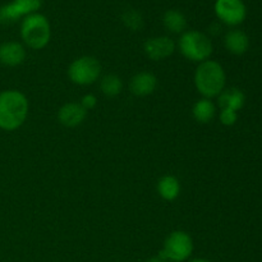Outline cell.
<instances>
[{"label": "cell", "mask_w": 262, "mask_h": 262, "mask_svg": "<svg viewBox=\"0 0 262 262\" xmlns=\"http://www.w3.org/2000/svg\"><path fill=\"white\" fill-rule=\"evenodd\" d=\"M26 49L22 43L8 41L0 45V64L5 67H17L25 61Z\"/></svg>", "instance_id": "cell-12"}, {"label": "cell", "mask_w": 262, "mask_h": 262, "mask_svg": "<svg viewBox=\"0 0 262 262\" xmlns=\"http://www.w3.org/2000/svg\"><path fill=\"white\" fill-rule=\"evenodd\" d=\"M219 119L223 125H225V127H232V125H234L237 123L238 113L230 109H222L220 110Z\"/></svg>", "instance_id": "cell-20"}, {"label": "cell", "mask_w": 262, "mask_h": 262, "mask_svg": "<svg viewBox=\"0 0 262 262\" xmlns=\"http://www.w3.org/2000/svg\"><path fill=\"white\" fill-rule=\"evenodd\" d=\"M193 252V241L188 233L183 230L171 232L164 242L160 255L169 262H184Z\"/></svg>", "instance_id": "cell-5"}, {"label": "cell", "mask_w": 262, "mask_h": 262, "mask_svg": "<svg viewBox=\"0 0 262 262\" xmlns=\"http://www.w3.org/2000/svg\"><path fill=\"white\" fill-rule=\"evenodd\" d=\"M192 114L197 122L201 124H207L214 119L215 114H216V107L211 100L202 97L194 102L193 107H192Z\"/></svg>", "instance_id": "cell-15"}, {"label": "cell", "mask_w": 262, "mask_h": 262, "mask_svg": "<svg viewBox=\"0 0 262 262\" xmlns=\"http://www.w3.org/2000/svg\"><path fill=\"white\" fill-rule=\"evenodd\" d=\"M42 0H12L0 7V25H12L27 15L37 13Z\"/></svg>", "instance_id": "cell-7"}, {"label": "cell", "mask_w": 262, "mask_h": 262, "mask_svg": "<svg viewBox=\"0 0 262 262\" xmlns=\"http://www.w3.org/2000/svg\"><path fill=\"white\" fill-rule=\"evenodd\" d=\"M217 101L222 109H230L238 113L245 106L246 95L243 94L242 90L230 87V89H224V91L217 96Z\"/></svg>", "instance_id": "cell-14"}, {"label": "cell", "mask_w": 262, "mask_h": 262, "mask_svg": "<svg viewBox=\"0 0 262 262\" xmlns=\"http://www.w3.org/2000/svg\"><path fill=\"white\" fill-rule=\"evenodd\" d=\"M79 104L82 105V107H83L84 110H87V112H89V110L94 109V107L96 106L97 99H96V96H95V95L87 94V95H84L83 97H82V100H81V102H79Z\"/></svg>", "instance_id": "cell-21"}, {"label": "cell", "mask_w": 262, "mask_h": 262, "mask_svg": "<svg viewBox=\"0 0 262 262\" xmlns=\"http://www.w3.org/2000/svg\"><path fill=\"white\" fill-rule=\"evenodd\" d=\"M189 262H211V261L206 260V258H193V260H191Z\"/></svg>", "instance_id": "cell-23"}, {"label": "cell", "mask_w": 262, "mask_h": 262, "mask_svg": "<svg viewBox=\"0 0 262 262\" xmlns=\"http://www.w3.org/2000/svg\"><path fill=\"white\" fill-rule=\"evenodd\" d=\"M214 10L220 22L230 27L243 23L247 17V8L243 0H216Z\"/></svg>", "instance_id": "cell-8"}, {"label": "cell", "mask_w": 262, "mask_h": 262, "mask_svg": "<svg viewBox=\"0 0 262 262\" xmlns=\"http://www.w3.org/2000/svg\"><path fill=\"white\" fill-rule=\"evenodd\" d=\"M20 37L30 49L41 50L50 42V22L45 15L38 12L27 15L20 23Z\"/></svg>", "instance_id": "cell-3"}, {"label": "cell", "mask_w": 262, "mask_h": 262, "mask_svg": "<svg viewBox=\"0 0 262 262\" xmlns=\"http://www.w3.org/2000/svg\"><path fill=\"white\" fill-rule=\"evenodd\" d=\"M158 193L165 201H174L181 193V183L174 176H164L158 182Z\"/></svg>", "instance_id": "cell-16"}, {"label": "cell", "mask_w": 262, "mask_h": 262, "mask_svg": "<svg viewBox=\"0 0 262 262\" xmlns=\"http://www.w3.org/2000/svg\"><path fill=\"white\" fill-rule=\"evenodd\" d=\"M102 67L94 56H81L72 61L68 68V77L74 84L90 86L94 84L101 76Z\"/></svg>", "instance_id": "cell-6"}, {"label": "cell", "mask_w": 262, "mask_h": 262, "mask_svg": "<svg viewBox=\"0 0 262 262\" xmlns=\"http://www.w3.org/2000/svg\"><path fill=\"white\" fill-rule=\"evenodd\" d=\"M146 262H169L168 260H166V258H164L163 256L160 255V253H159V255H156V256H152V257H150L148 258L147 261Z\"/></svg>", "instance_id": "cell-22"}, {"label": "cell", "mask_w": 262, "mask_h": 262, "mask_svg": "<svg viewBox=\"0 0 262 262\" xmlns=\"http://www.w3.org/2000/svg\"><path fill=\"white\" fill-rule=\"evenodd\" d=\"M28 100L17 90L0 92V128L15 130L26 122L28 115Z\"/></svg>", "instance_id": "cell-1"}, {"label": "cell", "mask_w": 262, "mask_h": 262, "mask_svg": "<svg viewBox=\"0 0 262 262\" xmlns=\"http://www.w3.org/2000/svg\"><path fill=\"white\" fill-rule=\"evenodd\" d=\"M178 49L184 58L194 63L209 60L214 51V46L209 36L196 30L182 33L178 40Z\"/></svg>", "instance_id": "cell-4"}, {"label": "cell", "mask_w": 262, "mask_h": 262, "mask_svg": "<svg viewBox=\"0 0 262 262\" xmlns=\"http://www.w3.org/2000/svg\"><path fill=\"white\" fill-rule=\"evenodd\" d=\"M158 87V78L151 72H140L135 74L129 82V90L136 96H148L154 94Z\"/></svg>", "instance_id": "cell-11"}, {"label": "cell", "mask_w": 262, "mask_h": 262, "mask_svg": "<svg viewBox=\"0 0 262 262\" xmlns=\"http://www.w3.org/2000/svg\"><path fill=\"white\" fill-rule=\"evenodd\" d=\"M224 45L230 54L242 55L250 48V38L242 30H230L224 36Z\"/></svg>", "instance_id": "cell-13"}, {"label": "cell", "mask_w": 262, "mask_h": 262, "mask_svg": "<svg viewBox=\"0 0 262 262\" xmlns=\"http://www.w3.org/2000/svg\"><path fill=\"white\" fill-rule=\"evenodd\" d=\"M100 90L107 97H115L122 92L123 82L117 74H106L100 81Z\"/></svg>", "instance_id": "cell-18"}, {"label": "cell", "mask_w": 262, "mask_h": 262, "mask_svg": "<svg viewBox=\"0 0 262 262\" xmlns=\"http://www.w3.org/2000/svg\"><path fill=\"white\" fill-rule=\"evenodd\" d=\"M143 50L151 60L160 61L173 55L176 51V42L169 36H156L146 40Z\"/></svg>", "instance_id": "cell-9"}, {"label": "cell", "mask_w": 262, "mask_h": 262, "mask_svg": "<svg viewBox=\"0 0 262 262\" xmlns=\"http://www.w3.org/2000/svg\"><path fill=\"white\" fill-rule=\"evenodd\" d=\"M227 74L220 63L215 60H205L199 64L194 72V86L205 99L217 97L225 89Z\"/></svg>", "instance_id": "cell-2"}, {"label": "cell", "mask_w": 262, "mask_h": 262, "mask_svg": "<svg viewBox=\"0 0 262 262\" xmlns=\"http://www.w3.org/2000/svg\"><path fill=\"white\" fill-rule=\"evenodd\" d=\"M87 117V110L79 102H68L59 109L58 119L64 127L74 128L81 125Z\"/></svg>", "instance_id": "cell-10"}, {"label": "cell", "mask_w": 262, "mask_h": 262, "mask_svg": "<svg viewBox=\"0 0 262 262\" xmlns=\"http://www.w3.org/2000/svg\"><path fill=\"white\" fill-rule=\"evenodd\" d=\"M122 20L127 28L132 31H138L143 27V18L140 12L136 9H127L122 14Z\"/></svg>", "instance_id": "cell-19"}, {"label": "cell", "mask_w": 262, "mask_h": 262, "mask_svg": "<svg viewBox=\"0 0 262 262\" xmlns=\"http://www.w3.org/2000/svg\"><path fill=\"white\" fill-rule=\"evenodd\" d=\"M163 23L171 33H183L187 28V18L181 10L169 9L164 13Z\"/></svg>", "instance_id": "cell-17"}]
</instances>
